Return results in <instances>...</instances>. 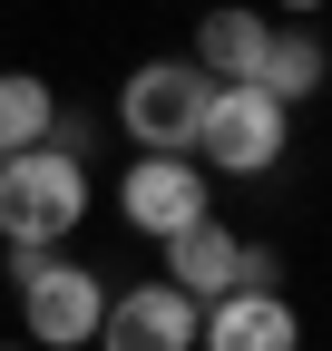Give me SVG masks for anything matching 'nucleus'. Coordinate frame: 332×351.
<instances>
[{
  "label": "nucleus",
  "mask_w": 332,
  "mask_h": 351,
  "mask_svg": "<svg viewBox=\"0 0 332 351\" xmlns=\"http://www.w3.org/2000/svg\"><path fill=\"white\" fill-rule=\"evenodd\" d=\"M20 341L29 351H88L98 341V313H108V283L69 254H20Z\"/></svg>",
  "instance_id": "obj_2"
},
{
  "label": "nucleus",
  "mask_w": 332,
  "mask_h": 351,
  "mask_svg": "<svg viewBox=\"0 0 332 351\" xmlns=\"http://www.w3.org/2000/svg\"><path fill=\"white\" fill-rule=\"evenodd\" d=\"M205 98H215V78H205L195 59H147V69H128V88H117V127L137 137V156H195Z\"/></svg>",
  "instance_id": "obj_3"
},
{
  "label": "nucleus",
  "mask_w": 332,
  "mask_h": 351,
  "mask_svg": "<svg viewBox=\"0 0 332 351\" xmlns=\"http://www.w3.org/2000/svg\"><path fill=\"white\" fill-rule=\"evenodd\" d=\"M235 263H244V234H235V225H215V215H195V225L166 234V283H176L186 302L235 293Z\"/></svg>",
  "instance_id": "obj_9"
},
{
  "label": "nucleus",
  "mask_w": 332,
  "mask_h": 351,
  "mask_svg": "<svg viewBox=\"0 0 332 351\" xmlns=\"http://www.w3.org/2000/svg\"><path fill=\"white\" fill-rule=\"evenodd\" d=\"M88 215V166L59 156V147H20L0 156V234L10 254H59Z\"/></svg>",
  "instance_id": "obj_1"
},
{
  "label": "nucleus",
  "mask_w": 332,
  "mask_h": 351,
  "mask_svg": "<svg viewBox=\"0 0 332 351\" xmlns=\"http://www.w3.org/2000/svg\"><path fill=\"white\" fill-rule=\"evenodd\" d=\"M0 351H29V341H0Z\"/></svg>",
  "instance_id": "obj_13"
},
{
  "label": "nucleus",
  "mask_w": 332,
  "mask_h": 351,
  "mask_svg": "<svg viewBox=\"0 0 332 351\" xmlns=\"http://www.w3.org/2000/svg\"><path fill=\"white\" fill-rule=\"evenodd\" d=\"M195 322L205 302H186L176 283H128L98 313V351H195Z\"/></svg>",
  "instance_id": "obj_6"
},
{
  "label": "nucleus",
  "mask_w": 332,
  "mask_h": 351,
  "mask_svg": "<svg viewBox=\"0 0 332 351\" xmlns=\"http://www.w3.org/2000/svg\"><path fill=\"white\" fill-rule=\"evenodd\" d=\"M117 215H128V234H156V244H166L176 225L215 215V205H205V166H195V156H128Z\"/></svg>",
  "instance_id": "obj_5"
},
{
  "label": "nucleus",
  "mask_w": 332,
  "mask_h": 351,
  "mask_svg": "<svg viewBox=\"0 0 332 351\" xmlns=\"http://www.w3.org/2000/svg\"><path fill=\"white\" fill-rule=\"evenodd\" d=\"M322 78H332V49H322V39L274 29V49H264V69H254V88H264V98H274V108H303Z\"/></svg>",
  "instance_id": "obj_10"
},
{
  "label": "nucleus",
  "mask_w": 332,
  "mask_h": 351,
  "mask_svg": "<svg viewBox=\"0 0 332 351\" xmlns=\"http://www.w3.org/2000/svg\"><path fill=\"white\" fill-rule=\"evenodd\" d=\"M283 137H294V108H274L264 88H215L205 98V127H195V156L215 176H274Z\"/></svg>",
  "instance_id": "obj_4"
},
{
  "label": "nucleus",
  "mask_w": 332,
  "mask_h": 351,
  "mask_svg": "<svg viewBox=\"0 0 332 351\" xmlns=\"http://www.w3.org/2000/svg\"><path fill=\"white\" fill-rule=\"evenodd\" d=\"M283 10H322V0H283Z\"/></svg>",
  "instance_id": "obj_12"
},
{
  "label": "nucleus",
  "mask_w": 332,
  "mask_h": 351,
  "mask_svg": "<svg viewBox=\"0 0 332 351\" xmlns=\"http://www.w3.org/2000/svg\"><path fill=\"white\" fill-rule=\"evenodd\" d=\"M264 49H274V20L254 10V0H225V10L195 20V69L215 78V88H254Z\"/></svg>",
  "instance_id": "obj_7"
},
{
  "label": "nucleus",
  "mask_w": 332,
  "mask_h": 351,
  "mask_svg": "<svg viewBox=\"0 0 332 351\" xmlns=\"http://www.w3.org/2000/svg\"><path fill=\"white\" fill-rule=\"evenodd\" d=\"M195 341H205V351H294L303 322H294L283 293H215L205 322H195Z\"/></svg>",
  "instance_id": "obj_8"
},
{
  "label": "nucleus",
  "mask_w": 332,
  "mask_h": 351,
  "mask_svg": "<svg viewBox=\"0 0 332 351\" xmlns=\"http://www.w3.org/2000/svg\"><path fill=\"white\" fill-rule=\"evenodd\" d=\"M49 117H59L49 78H39V69H0V156L39 147V137H49Z\"/></svg>",
  "instance_id": "obj_11"
}]
</instances>
